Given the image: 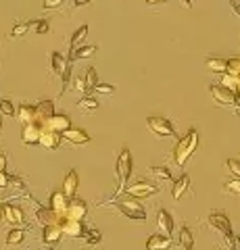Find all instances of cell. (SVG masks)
Wrapping results in <instances>:
<instances>
[{"label":"cell","mask_w":240,"mask_h":250,"mask_svg":"<svg viewBox=\"0 0 240 250\" xmlns=\"http://www.w3.org/2000/svg\"><path fill=\"white\" fill-rule=\"evenodd\" d=\"M207 225L211 228L213 231H218L219 236L223 238H230L232 236V223H230V217L223 213V210H211L207 217Z\"/></svg>","instance_id":"cell-6"},{"label":"cell","mask_w":240,"mask_h":250,"mask_svg":"<svg viewBox=\"0 0 240 250\" xmlns=\"http://www.w3.org/2000/svg\"><path fill=\"white\" fill-rule=\"evenodd\" d=\"M159 190H161V188L157 184L149 182V179H136L134 184H130L126 188V196L144 200V198H151V196H154V194H159Z\"/></svg>","instance_id":"cell-4"},{"label":"cell","mask_w":240,"mask_h":250,"mask_svg":"<svg viewBox=\"0 0 240 250\" xmlns=\"http://www.w3.org/2000/svg\"><path fill=\"white\" fill-rule=\"evenodd\" d=\"M0 115L2 117H15L17 115V108L13 106V103L9 98H0Z\"/></svg>","instance_id":"cell-33"},{"label":"cell","mask_w":240,"mask_h":250,"mask_svg":"<svg viewBox=\"0 0 240 250\" xmlns=\"http://www.w3.org/2000/svg\"><path fill=\"white\" fill-rule=\"evenodd\" d=\"M196 148H198V131L195 127H190L188 134H184L180 140H177V144L174 148V163L177 167H184L186 161L195 154Z\"/></svg>","instance_id":"cell-2"},{"label":"cell","mask_w":240,"mask_h":250,"mask_svg":"<svg viewBox=\"0 0 240 250\" xmlns=\"http://www.w3.org/2000/svg\"><path fill=\"white\" fill-rule=\"evenodd\" d=\"M98 48L94 44H90V46H80V48H75L69 52V61H80V59H90L92 54H94Z\"/></svg>","instance_id":"cell-28"},{"label":"cell","mask_w":240,"mask_h":250,"mask_svg":"<svg viewBox=\"0 0 240 250\" xmlns=\"http://www.w3.org/2000/svg\"><path fill=\"white\" fill-rule=\"evenodd\" d=\"M88 215V205L84 202L82 198H73L71 202H69V208H67V213L65 217L67 219H75V221H82L84 217Z\"/></svg>","instance_id":"cell-18"},{"label":"cell","mask_w":240,"mask_h":250,"mask_svg":"<svg viewBox=\"0 0 240 250\" xmlns=\"http://www.w3.org/2000/svg\"><path fill=\"white\" fill-rule=\"evenodd\" d=\"M86 83H88V88L90 90H94L96 85H98V73H96V69L94 67H88V71H86Z\"/></svg>","instance_id":"cell-37"},{"label":"cell","mask_w":240,"mask_h":250,"mask_svg":"<svg viewBox=\"0 0 240 250\" xmlns=\"http://www.w3.org/2000/svg\"><path fill=\"white\" fill-rule=\"evenodd\" d=\"M223 192L226 194H236V196H240V179L234 177V179H230V182L223 184Z\"/></svg>","instance_id":"cell-35"},{"label":"cell","mask_w":240,"mask_h":250,"mask_svg":"<svg viewBox=\"0 0 240 250\" xmlns=\"http://www.w3.org/2000/svg\"><path fill=\"white\" fill-rule=\"evenodd\" d=\"M174 246V242L169 236H163V233H153V236L146 240V250H169Z\"/></svg>","instance_id":"cell-21"},{"label":"cell","mask_w":240,"mask_h":250,"mask_svg":"<svg viewBox=\"0 0 240 250\" xmlns=\"http://www.w3.org/2000/svg\"><path fill=\"white\" fill-rule=\"evenodd\" d=\"M69 202H71V200H69L63 192H52L50 205H48V207L55 210L57 215H65V213H67V208H69Z\"/></svg>","instance_id":"cell-22"},{"label":"cell","mask_w":240,"mask_h":250,"mask_svg":"<svg viewBox=\"0 0 240 250\" xmlns=\"http://www.w3.org/2000/svg\"><path fill=\"white\" fill-rule=\"evenodd\" d=\"M157 228H159V233L172 238L175 223H174V217H172V213H169L167 208H159L157 210Z\"/></svg>","instance_id":"cell-12"},{"label":"cell","mask_w":240,"mask_h":250,"mask_svg":"<svg viewBox=\"0 0 240 250\" xmlns=\"http://www.w3.org/2000/svg\"><path fill=\"white\" fill-rule=\"evenodd\" d=\"M219 85H223V88H228L232 92H236V85H238V77L230 75V73H223L221 80H219Z\"/></svg>","instance_id":"cell-34"},{"label":"cell","mask_w":240,"mask_h":250,"mask_svg":"<svg viewBox=\"0 0 240 250\" xmlns=\"http://www.w3.org/2000/svg\"><path fill=\"white\" fill-rule=\"evenodd\" d=\"M77 106H80L82 111L92 113V111H96V108H98L100 104H98V100H96L94 96H90V94H86V96H82L80 100H77Z\"/></svg>","instance_id":"cell-30"},{"label":"cell","mask_w":240,"mask_h":250,"mask_svg":"<svg viewBox=\"0 0 240 250\" xmlns=\"http://www.w3.org/2000/svg\"><path fill=\"white\" fill-rule=\"evenodd\" d=\"M57 225L63 229V236H67V238H84L86 236V228H84V223L75 221V219H67L65 215L59 217Z\"/></svg>","instance_id":"cell-8"},{"label":"cell","mask_w":240,"mask_h":250,"mask_svg":"<svg viewBox=\"0 0 240 250\" xmlns=\"http://www.w3.org/2000/svg\"><path fill=\"white\" fill-rule=\"evenodd\" d=\"M84 240H86L88 246H98L100 242H103V233H100V229H96V228H86Z\"/></svg>","instance_id":"cell-31"},{"label":"cell","mask_w":240,"mask_h":250,"mask_svg":"<svg viewBox=\"0 0 240 250\" xmlns=\"http://www.w3.org/2000/svg\"><path fill=\"white\" fill-rule=\"evenodd\" d=\"M180 2L186 6V9H190V6H192V0H180Z\"/></svg>","instance_id":"cell-52"},{"label":"cell","mask_w":240,"mask_h":250,"mask_svg":"<svg viewBox=\"0 0 240 250\" xmlns=\"http://www.w3.org/2000/svg\"><path fill=\"white\" fill-rule=\"evenodd\" d=\"M0 129H2V115H0Z\"/></svg>","instance_id":"cell-54"},{"label":"cell","mask_w":240,"mask_h":250,"mask_svg":"<svg viewBox=\"0 0 240 250\" xmlns=\"http://www.w3.org/2000/svg\"><path fill=\"white\" fill-rule=\"evenodd\" d=\"M131 165H134V161H131V152L128 146L121 148V152L117 156V165H115V173H117V190L113 192V196L107 200V202H100V207L103 205H111V202H115L117 198H121V194H126V188L130 186V175H131Z\"/></svg>","instance_id":"cell-1"},{"label":"cell","mask_w":240,"mask_h":250,"mask_svg":"<svg viewBox=\"0 0 240 250\" xmlns=\"http://www.w3.org/2000/svg\"><path fill=\"white\" fill-rule=\"evenodd\" d=\"M50 65H52V75H63V73H65V69L71 65V62H69V59L63 57L61 52H52Z\"/></svg>","instance_id":"cell-25"},{"label":"cell","mask_w":240,"mask_h":250,"mask_svg":"<svg viewBox=\"0 0 240 250\" xmlns=\"http://www.w3.org/2000/svg\"><path fill=\"white\" fill-rule=\"evenodd\" d=\"M2 219H4V202L0 200V221H2Z\"/></svg>","instance_id":"cell-50"},{"label":"cell","mask_w":240,"mask_h":250,"mask_svg":"<svg viewBox=\"0 0 240 250\" xmlns=\"http://www.w3.org/2000/svg\"><path fill=\"white\" fill-rule=\"evenodd\" d=\"M46 250H52V248H46Z\"/></svg>","instance_id":"cell-55"},{"label":"cell","mask_w":240,"mask_h":250,"mask_svg":"<svg viewBox=\"0 0 240 250\" xmlns=\"http://www.w3.org/2000/svg\"><path fill=\"white\" fill-rule=\"evenodd\" d=\"M205 67L213 73H228V59H221V57H207L205 59Z\"/></svg>","instance_id":"cell-24"},{"label":"cell","mask_w":240,"mask_h":250,"mask_svg":"<svg viewBox=\"0 0 240 250\" xmlns=\"http://www.w3.org/2000/svg\"><path fill=\"white\" fill-rule=\"evenodd\" d=\"M44 129H50V131H57V134L63 136L67 129H71V117H69L67 113H57L52 119L46 121Z\"/></svg>","instance_id":"cell-11"},{"label":"cell","mask_w":240,"mask_h":250,"mask_svg":"<svg viewBox=\"0 0 240 250\" xmlns=\"http://www.w3.org/2000/svg\"><path fill=\"white\" fill-rule=\"evenodd\" d=\"M226 169H228L234 177L240 179V159H228V161H226Z\"/></svg>","instance_id":"cell-39"},{"label":"cell","mask_w":240,"mask_h":250,"mask_svg":"<svg viewBox=\"0 0 240 250\" xmlns=\"http://www.w3.org/2000/svg\"><path fill=\"white\" fill-rule=\"evenodd\" d=\"M55 115L57 113H55V103H52V100L42 98V100H38V103H36V117H38L36 121H40V123L46 125V121L52 119Z\"/></svg>","instance_id":"cell-14"},{"label":"cell","mask_w":240,"mask_h":250,"mask_svg":"<svg viewBox=\"0 0 240 250\" xmlns=\"http://www.w3.org/2000/svg\"><path fill=\"white\" fill-rule=\"evenodd\" d=\"M161 2H167V0H146V4H161Z\"/></svg>","instance_id":"cell-51"},{"label":"cell","mask_w":240,"mask_h":250,"mask_svg":"<svg viewBox=\"0 0 240 250\" xmlns=\"http://www.w3.org/2000/svg\"><path fill=\"white\" fill-rule=\"evenodd\" d=\"M96 94H113L115 92V85L113 83H98L94 88Z\"/></svg>","instance_id":"cell-42"},{"label":"cell","mask_w":240,"mask_h":250,"mask_svg":"<svg viewBox=\"0 0 240 250\" xmlns=\"http://www.w3.org/2000/svg\"><path fill=\"white\" fill-rule=\"evenodd\" d=\"M61 238H63V229L59 225H46V228H42L40 242L44 246H55L61 242Z\"/></svg>","instance_id":"cell-15"},{"label":"cell","mask_w":240,"mask_h":250,"mask_svg":"<svg viewBox=\"0 0 240 250\" xmlns=\"http://www.w3.org/2000/svg\"><path fill=\"white\" fill-rule=\"evenodd\" d=\"M111 205L119 210L123 217L131 219V221H146V208L142 207V202L138 198H131V196H121L117 198Z\"/></svg>","instance_id":"cell-3"},{"label":"cell","mask_w":240,"mask_h":250,"mask_svg":"<svg viewBox=\"0 0 240 250\" xmlns=\"http://www.w3.org/2000/svg\"><path fill=\"white\" fill-rule=\"evenodd\" d=\"M34 29H36V34H40V36L50 34V23L46 19H36L34 21Z\"/></svg>","instance_id":"cell-38"},{"label":"cell","mask_w":240,"mask_h":250,"mask_svg":"<svg viewBox=\"0 0 240 250\" xmlns=\"http://www.w3.org/2000/svg\"><path fill=\"white\" fill-rule=\"evenodd\" d=\"M6 165H9V156H6L4 152H0V173L6 171Z\"/></svg>","instance_id":"cell-47"},{"label":"cell","mask_w":240,"mask_h":250,"mask_svg":"<svg viewBox=\"0 0 240 250\" xmlns=\"http://www.w3.org/2000/svg\"><path fill=\"white\" fill-rule=\"evenodd\" d=\"M65 0H44L42 2V9L44 11H52V9H59L61 4H63Z\"/></svg>","instance_id":"cell-43"},{"label":"cell","mask_w":240,"mask_h":250,"mask_svg":"<svg viewBox=\"0 0 240 250\" xmlns=\"http://www.w3.org/2000/svg\"><path fill=\"white\" fill-rule=\"evenodd\" d=\"M230 4H232V9L236 11V15H240V0H230Z\"/></svg>","instance_id":"cell-49"},{"label":"cell","mask_w":240,"mask_h":250,"mask_svg":"<svg viewBox=\"0 0 240 250\" xmlns=\"http://www.w3.org/2000/svg\"><path fill=\"white\" fill-rule=\"evenodd\" d=\"M146 127H149L151 131L157 138H175V127L174 123L167 119V117H161V115H153L146 119Z\"/></svg>","instance_id":"cell-5"},{"label":"cell","mask_w":240,"mask_h":250,"mask_svg":"<svg viewBox=\"0 0 240 250\" xmlns=\"http://www.w3.org/2000/svg\"><path fill=\"white\" fill-rule=\"evenodd\" d=\"M90 134L86 129H82V127H71V129H67L65 134H63V142L67 144H71V146H82V144H88L90 142Z\"/></svg>","instance_id":"cell-13"},{"label":"cell","mask_w":240,"mask_h":250,"mask_svg":"<svg viewBox=\"0 0 240 250\" xmlns=\"http://www.w3.org/2000/svg\"><path fill=\"white\" fill-rule=\"evenodd\" d=\"M86 36H88V25H82V27H77V29L73 31L71 40H69V46H71V50L80 48V46H82V42L86 40Z\"/></svg>","instance_id":"cell-29"},{"label":"cell","mask_w":240,"mask_h":250,"mask_svg":"<svg viewBox=\"0 0 240 250\" xmlns=\"http://www.w3.org/2000/svg\"><path fill=\"white\" fill-rule=\"evenodd\" d=\"M4 221L11 225V228H21V229H27L29 228V221L25 219V213L23 208L13 205V202H4Z\"/></svg>","instance_id":"cell-7"},{"label":"cell","mask_w":240,"mask_h":250,"mask_svg":"<svg viewBox=\"0 0 240 250\" xmlns=\"http://www.w3.org/2000/svg\"><path fill=\"white\" fill-rule=\"evenodd\" d=\"M73 90L86 96V92L90 90V88H88V83H86V77H75V80H73Z\"/></svg>","instance_id":"cell-40"},{"label":"cell","mask_w":240,"mask_h":250,"mask_svg":"<svg viewBox=\"0 0 240 250\" xmlns=\"http://www.w3.org/2000/svg\"><path fill=\"white\" fill-rule=\"evenodd\" d=\"M209 92H211L213 100H215V103H218L219 106H236V98H238L236 92L223 88V85H219V83L211 85V88H209Z\"/></svg>","instance_id":"cell-9"},{"label":"cell","mask_w":240,"mask_h":250,"mask_svg":"<svg viewBox=\"0 0 240 250\" xmlns=\"http://www.w3.org/2000/svg\"><path fill=\"white\" fill-rule=\"evenodd\" d=\"M180 246L184 250H195V233L188 225H182L180 228Z\"/></svg>","instance_id":"cell-27"},{"label":"cell","mask_w":240,"mask_h":250,"mask_svg":"<svg viewBox=\"0 0 240 250\" xmlns=\"http://www.w3.org/2000/svg\"><path fill=\"white\" fill-rule=\"evenodd\" d=\"M236 94L240 96V77H238V85H236Z\"/></svg>","instance_id":"cell-53"},{"label":"cell","mask_w":240,"mask_h":250,"mask_svg":"<svg viewBox=\"0 0 240 250\" xmlns=\"http://www.w3.org/2000/svg\"><path fill=\"white\" fill-rule=\"evenodd\" d=\"M61 82H63V90H61V94H63V92L67 90L69 82H71V65H69V67L65 69V73H63V75H61Z\"/></svg>","instance_id":"cell-45"},{"label":"cell","mask_w":240,"mask_h":250,"mask_svg":"<svg viewBox=\"0 0 240 250\" xmlns=\"http://www.w3.org/2000/svg\"><path fill=\"white\" fill-rule=\"evenodd\" d=\"M11 188H15L17 192H23V190H25V184H23V179H21V177H15V175H13V179H11Z\"/></svg>","instance_id":"cell-46"},{"label":"cell","mask_w":240,"mask_h":250,"mask_svg":"<svg viewBox=\"0 0 240 250\" xmlns=\"http://www.w3.org/2000/svg\"><path fill=\"white\" fill-rule=\"evenodd\" d=\"M92 2V0H73V9H77V6H88Z\"/></svg>","instance_id":"cell-48"},{"label":"cell","mask_w":240,"mask_h":250,"mask_svg":"<svg viewBox=\"0 0 240 250\" xmlns=\"http://www.w3.org/2000/svg\"><path fill=\"white\" fill-rule=\"evenodd\" d=\"M25 240V229L21 228H11L9 231H6V238H4V246H19L21 242Z\"/></svg>","instance_id":"cell-26"},{"label":"cell","mask_w":240,"mask_h":250,"mask_svg":"<svg viewBox=\"0 0 240 250\" xmlns=\"http://www.w3.org/2000/svg\"><path fill=\"white\" fill-rule=\"evenodd\" d=\"M63 144V136L57 134V131H50V129H44L42 136H40V146L46 148V150H57V148Z\"/></svg>","instance_id":"cell-20"},{"label":"cell","mask_w":240,"mask_h":250,"mask_svg":"<svg viewBox=\"0 0 240 250\" xmlns=\"http://www.w3.org/2000/svg\"><path fill=\"white\" fill-rule=\"evenodd\" d=\"M77 186H80V175H77V171H75V169H69V171H67V175H65V179H63V194H65L69 200H73V198H75Z\"/></svg>","instance_id":"cell-17"},{"label":"cell","mask_w":240,"mask_h":250,"mask_svg":"<svg viewBox=\"0 0 240 250\" xmlns=\"http://www.w3.org/2000/svg\"><path fill=\"white\" fill-rule=\"evenodd\" d=\"M42 131H44V123H40V121H34V123L25 125V127L21 129V142L25 144V146H36V144H40Z\"/></svg>","instance_id":"cell-10"},{"label":"cell","mask_w":240,"mask_h":250,"mask_svg":"<svg viewBox=\"0 0 240 250\" xmlns=\"http://www.w3.org/2000/svg\"><path fill=\"white\" fill-rule=\"evenodd\" d=\"M15 119H17L23 127L29 123H34L38 117H36V104H27V103H23L17 106V115H15Z\"/></svg>","instance_id":"cell-19"},{"label":"cell","mask_w":240,"mask_h":250,"mask_svg":"<svg viewBox=\"0 0 240 250\" xmlns=\"http://www.w3.org/2000/svg\"><path fill=\"white\" fill-rule=\"evenodd\" d=\"M188 190H190V175H186V173H184V175H180V177H177L175 182H174V188H172V196H174V200H180Z\"/></svg>","instance_id":"cell-23"},{"label":"cell","mask_w":240,"mask_h":250,"mask_svg":"<svg viewBox=\"0 0 240 250\" xmlns=\"http://www.w3.org/2000/svg\"><path fill=\"white\" fill-rule=\"evenodd\" d=\"M151 175L159 177V179H165V182H172V171L167 167H151Z\"/></svg>","instance_id":"cell-36"},{"label":"cell","mask_w":240,"mask_h":250,"mask_svg":"<svg viewBox=\"0 0 240 250\" xmlns=\"http://www.w3.org/2000/svg\"><path fill=\"white\" fill-rule=\"evenodd\" d=\"M36 221L42 225V228H46V225H57V221H59V217L61 215H57L55 210H52L50 207H42V205H38V208H36Z\"/></svg>","instance_id":"cell-16"},{"label":"cell","mask_w":240,"mask_h":250,"mask_svg":"<svg viewBox=\"0 0 240 250\" xmlns=\"http://www.w3.org/2000/svg\"><path fill=\"white\" fill-rule=\"evenodd\" d=\"M11 179H13V175H9L6 171H2V173H0V190L11 188Z\"/></svg>","instance_id":"cell-44"},{"label":"cell","mask_w":240,"mask_h":250,"mask_svg":"<svg viewBox=\"0 0 240 250\" xmlns=\"http://www.w3.org/2000/svg\"><path fill=\"white\" fill-rule=\"evenodd\" d=\"M228 73L240 77V59H228Z\"/></svg>","instance_id":"cell-41"},{"label":"cell","mask_w":240,"mask_h":250,"mask_svg":"<svg viewBox=\"0 0 240 250\" xmlns=\"http://www.w3.org/2000/svg\"><path fill=\"white\" fill-rule=\"evenodd\" d=\"M29 27H34V21H19V23H15V27L11 31V38H21V36H25Z\"/></svg>","instance_id":"cell-32"}]
</instances>
